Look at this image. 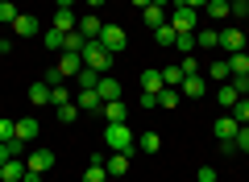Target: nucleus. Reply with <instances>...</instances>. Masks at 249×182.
Here are the masks:
<instances>
[{"label": "nucleus", "mask_w": 249, "mask_h": 182, "mask_svg": "<svg viewBox=\"0 0 249 182\" xmlns=\"http://www.w3.org/2000/svg\"><path fill=\"white\" fill-rule=\"evenodd\" d=\"M104 145L112 149V153H129V157H133V129H129V120L108 124V129H104Z\"/></svg>", "instance_id": "obj_1"}, {"label": "nucleus", "mask_w": 249, "mask_h": 182, "mask_svg": "<svg viewBox=\"0 0 249 182\" xmlns=\"http://www.w3.org/2000/svg\"><path fill=\"white\" fill-rule=\"evenodd\" d=\"M112 62H116V58L104 50V46H100V37L83 46V66H91V70H100V75H108V66H112Z\"/></svg>", "instance_id": "obj_2"}, {"label": "nucleus", "mask_w": 249, "mask_h": 182, "mask_svg": "<svg viewBox=\"0 0 249 182\" xmlns=\"http://www.w3.org/2000/svg\"><path fill=\"white\" fill-rule=\"evenodd\" d=\"M100 46H104V50L116 58V54H124L129 37H124V29H121V25H108V21H104V29H100Z\"/></svg>", "instance_id": "obj_3"}, {"label": "nucleus", "mask_w": 249, "mask_h": 182, "mask_svg": "<svg viewBox=\"0 0 249 182\" xmlns=\"http://www.w3.org/2000/svg\"><path fill=\"white\" fill-rule=\"evenodd\" d=\"M170 25H175V33H191V29L199 25V9L175 4V9H170Z\"/></svg>", "instance_id": "obj_4"}, {"label": "nucleus", "mask_w": 249, "mask_h": 182, "mask_svg": "<svg viewBox=\"0 0 249 182\" xmlns=\"http://www.w3.org/2000/svg\"><path fill=\"white\" fill-rule=\"evenodd\" d=\"M212 132H216V141H220L224 149H232V141H237V132H241V120L237 116H220V120L212 124Z\"/></svg>", "instance_id": "obj_5"}, {"label": "nucleus", "mask_w": 249, "mask_h": 182, "mask_svg": "<svg viewBox=\"0 0 249 182\" xmlns=\"http://www.w3.org/2000/svg\"><path fill=\"white\" fill-rule=\"evenodd\" d=\"M96 96L104 99V104H112V99H121V96H124V87L116 83L112 75H100V83H96Z\"/></svg>", "instance_id": "obj_6"}, {"label": "nucleus", "mask_w": 249, "mask_h": 182, "mask_svg": "<svg viewBox=\"0 0 249 182\" xmlns=\"http://www.w3.org/2000/svg\"><path fill=\"white\" fill-rule=\"evenodd\" d=\"M13 33H17V37H37V33H42V21L29 17V13H17V21H13Z\"/></svg>", "instance_id": "obj_7"}, {"label": "nucleus", "mask_w": 249, "mask_h": 182, "mask_svg": "<svg viewBox=\"0 0 249 182\" xmlns=\"http://www.w3.org/2000/svg\"><path fill=\"white\" fill-rule=\"evenodd\" d=\"M178 96H187V99H199V96H208V83L199 75H187L183 83H178Z\"/></svg>", "instance_id": "obj_8"}, {"label": "nucleus", "mask_w": 249, "mask_h": 182, "mask_svg": "<svg viewBox=\"0 0 249 182\" xmlns=\"http://www.w3.org/2000/svg\"><path fill=\"white\" fill-rule=\"evenodd\" d=\"M25 178V157H9L0 165V182H21Z\"/></svg>", "instance_id": "obj_9"}, {"label": "nucleus", "mask_w": 249, "mask_h": 182, "mask_svg": "<svg viewBox=\"0 0 249 182\" xmlns=\"http://www.w3.org/2000/svg\"><path fill=\"white\" fill-rule=\"evenodd\" d=\"M79 70H83V54L62 50V58H58V75H62V79H71V75H79Z\"/></svg>", "instance_id": "obj_10"}, {"label": "nucleus", "mask_w": 249, "mask_h": 182, "mask_svg": "<svg viewBox=\"0 0 249 182\" xmlns=\"http://www.w3.org/2000/svg\"><path fill=\"white\" fill-rule=\"evenodd\" d=\"M75 29H79V33L88 37V42H96V37H100V29H104V21H100L96 13H83V17H79V25H75Z\"/></svg>", "instance_id": "obj_11"}, {"label": "nucleus", "mask_w": 249, "mask_h": 182, "mask_svg": "<svg viewBox=\"0 0 249 182\" xmlns=\"http://www.w3.org/2000/svg\"><path fill=\"white\" fill-rule=\"evenodd\" d=\"M220 46H224V54H241L245 50V33L241 29H220Z\"/></svg>", "instance_id": "obj_12"}, {"label": "nucleus", "mask_w": 249, "mask_h": 182, "mask_svg": "<svg viewBox=\"0 0 249 182\" xmlns=\"http://www.w3.org/2000/svg\"><path fill=\"white\" fill-rule=\"evenodd\" d=\"M25 165H29V170H37V174H46L54 165V153H50V149H34V153H25Z\"/></svg>", "instance_id": "obj_13"}, {"label": "nucleus", "mask_w": 249, "mask_h": 182, "mask_svg": "<svg viewBox=\"0 0 249 182\" xmlns=\"http://www.w3.org/2000/svg\"><path fill=\"white\" fill-rule=\"evenodd\" d=\"M75 108H79V112H100L104 99H100L96 91H75Z\"/></svg>", "instance_id": "obj_14"}, {"label": "nucleus", "mask_w": 249, "mask_h": 182, "mask_svg": "<svg viewBox=\"0 0 249 182\" xmlns=\"http://www.w3.org/2000/svg\"><path fill=\"white\" fill-rule=\"evenodd\" d=\"M100 112H104V120H108V124H121V120H129V108H124V99H112V104H104Z\"/></svg>", "instance_id": "obj_15"}, {"label": "nucleus", "mask_w": 249, "mask_h": 182, "mask_svg": "<svg viewBox=\"0 0 249 182\" xmlns=\"http://www.w3.org/2000/svg\"><path fill=\"white\" fill-rule=\"evenodd\" d=\"M204 13H208L212 21H224V17H232V0H208Z\"/></svg>", "instance_id": "obj_16"}, {"label": "nucleus", "mask_w": 249, "mask_h": 182, "mask_svg": "<svg viewBox=\"0 0 249 182\" xmlns=\"http://www.w3.org/2000/svg\"><path fill=\"white\" fill-rule=\"evenodd\" d=\"M216 99H220V108H224V112H232V108H237V87H232V83H220V87H216Z\"/></svg>", "instance_id": "obj_17"}, {"label": "nucleus", "mask_w": 249, "mask_h": 182, "mask_svg": "<svg viewBox=\"0 0 249 182\" xmlns=\"http://www.w3.org/2000/svg\"><path fill=\"white\" fill-rule=\"evenodd\" d=\"M37 132H42V124H37L34 116H25V120H17V141H37Z\"/></svg>", "instance_id": "obj_18"}, {"label": "nucleus", "mask_w": 249, "mask_h": 182, "mask_svg": "<svg viewBox=\"0 0 249 182\" xmlns=\"http://www.w3.org/2000/svg\"><path fill=\"white\" fill-rule=\"evenodd\" d=\"M104 170H108V178H121V174L129 170V153H112V157L104 162Z\"/></svg>", "instance_id": "obj_19"}, {"label": "nucleus", "mask_w": 249, "mask_h": 182, "mask_svg": "<svg viewBox=\"0 0 249 182\" xmlns=\"http://www.w3.org/2000/svg\"><path fill=\"white\" fill-rule=\"evenodd\" d=\"M96 83H100V70H91V66H83L79 75H75V87H79V91H96Z\"/></svg>", "instance_id": "obj_20"}, {"label": "nucleus", "mask_w": 249, "mask_h": 182, "mask_svg": "<svg viewBox=\"0 0 249 182\" xmlns=\"http://www.w3.org/2000/svg\"><path fill=\"white\" fill-rule=\"evenodd\" d=\"M142 17H145V25L150 29H158V25H166V9H162V4H150V9H142Z\"/></svg>", "instance_id": "obj_21"}, {"label": "nucleus", "mask_w": 249, "mask_h": 182, "mask_svg": "<svg viewBox=\"0 0 249 182\" xmlns=\"http://www.w3.org/2000/svg\"><path fill=\"white\" fill-rule=\"evenodd\" d=\"M75 25H79V17H75L71 9H58V13H54V29H62V33H71Z\"/></svg>", "instance_id": "obj_22"}, {"label": "nucleus", "mask_w": 249, "mask_h": 182, "mask_svg": "<svg viewBox=\"0 0 249 182\" xmlns=\"http://www.w3.org/2000/svg\"><path fill=\"white\" fill-rule=\"evenodd\" d=\"M196 46H199V50H216V46H220V29H199Z\"/></svg>", "instance_id": "obj_23"}, {"label": "nucleus", "mask_w": 249, "mask_h": 182, "mask_svg": "<svg viewBox=\"0 0 249 182\" xmlns=\"http://www.w3.org/2000/svg\"><path fill=\"white\" fill-rule=\"evenodd\" d=\"M208 79H216V83H229L232 70H229V58H216L212 66H208Z\"/></svg>", "instance_id": "obj_24"}, {"label": "nucleus", "mask_w": 249, "mask_h": 182, "mask_svg": "<svg viewBox=\"0 0 249 182\" xmlns=\"http://www.w3.org/2000/svg\"><path fill=\"white\" fill-rule=\"evenodd\" d=\"M162 87H166V83H162V70H142V91H162Z\"/></svg>", "instance_id": "obj_25"}, {"label": "nucleus", "mask_w": 249, "mask_h": 182, "mask_svg": "<svg viewBox=\"0 0 249 182\" xmlns=\"http://www.w3.org/2000/svg\"><path fill=\"white\" fill-rule=\"evenodd\" d=\"M83 182H108V170H104V162H100V157H91V165L83 170Z\"/></svg>", "instance_id": "obj_26"}, {"label": "nucleus", "mask_w": 249, "mask_h": 182, "mask_svg": "<svg viewBox=\"0 0 249 182\" xmlns=\"http://www.w3.org/2000/svg\"><path fill=\"white\" fill-rule=\"evenodd\" d=\"M29 104H50V83H46V79L29 87Z\"/></svg>", "instance_id": "obj_27"}, {"label": "nucleus", "mask_w": 249, "mask_h": 182, "mask_svg": "<svg viewBox=\"0 0 249 182\" xmlns=\"http://www.w3.org/2000/svg\"><path fill=\"white\" fill-rule=\"evenodd\" d=\"M42 42H46V50H62V42H67V33H62V29H46V33H42Z\"/></svg>", "instance_id": "obj_28"}, {"label": "nucleus", "mask_w": 249, "mask_h": 182, "mask_svg": "<svg viewBox=\"0 0 249 182\" xmlns=\"http://www.w3.org/2000/svg\"><path fill=\"white\" fill-rule=\"evenodd\" d=\"M137 149H142V153H158V149H162V137H158V132H142Z\"/></svg>", "instance_id": "obj_29"}, {"label": "nucleus", "mask_w": 249, "mask_h": 182, "mask_svg": "<svg viewBox=\"0 0 249 182\" xmlns=\"http://www.w3.org/2000/svg\"><path fill=\"white\" fill-rule=\"evenodd\" d=\"M229 70L232 75H249V54L241 50V54H229Z\"/></svg>", "instance_id": "obj_30"}, {"label": "nucleus", "mask_w": 249, "mask_h": 182, "mask_svg": "<svg viewBox=\"0 0 249 182\" xmlns=\"http://www.w3.org/2000/svg\"><path fill=\"white\" fill-rule=\"evenodd\" d=\"M178 99H183V96H178V87H162V91H158V108H175Z\"/></svg>", "instance_id": "obj_31"}, {"label": "nucleus", "mask_w": 249, "mask_h": 182, "mask_svg": "<svg viewBox=\"0 0 249 182\" xmlns=\"http://www.w3.org/2000/svg\"><path fill=\"white\" fill-rule=\"evenodd\" d=\"M183 66H162V83H166V87H178V83H183Z\"/></svg>", "instance_id": "obj_32"}, {"label": "nucleus", "mask_w": 249, "mask_h": 182, "mask_svg": "<svg viewBox=\"0 0 249 182\" xmlns=\"http://www.w3.org/2000/svg\"><path fill=\"white\" fill-rule=\"evenodd\" d=\"M154 37H158V46H175V25H170V21H166V25H158V29H154Z\"/></svg>", "instance_id": "obj_33"}, {"label": "nucleus", "mask_w": 249, "mask_h": 182, "mask_svg": "<svg viewBox=\"0 0 249 182\" xmlns=\"http://www.w3.org/2000/svg\"><path fill=\"white\" fill-rule=\"evenodd\" d=\"M17 21V4L13 0H0V25H13Z\"/></svg>", "instance_id": "obj_34"}, {"label": "nucleus", "mask_w": 249, "mask_h": 182, "mask_svg": "<svg viewBox=\"0 0 249 182\" xmlns=\"http://www.w3.org/2000/svg\"><path fill=\"white\" fill-rule=\"evenodd\" d=\"M50 104H54V108L71 104V91H67V87H50Z\"/></svg>", "instance_id": "obj_35"}, {"label": "nucleus", "mask_w": 249, "mask_h": 182, "mask_svg": "<svg viewBox=\"0 0 249 182\" xmlns=\"http://www.w3.org/2000/svg\"><path fill=\"white\" fill-rule=\"evenodd\" d=\"M0 141H17V120H4L0 116Z\"/></svg>", "instance_id": "obj_36"}, {"label": "nucleus", "mask_w": 249, "mask_h": 182, "mask_svg": "<svg viewBox=\"0 0 249 182\" xmlns=\"http://www.w3.org/2000/svg\"><path fill=\"white\" fill-rule=\"evenodd\" d=\"M232 149H237V153H249V124H241V132H237V141H232Z\"/></svg>", "instance_id": "obj_37"}, {"label": "nucleus", "mask_w": 249, "mask_h": 182, "mask_svg": "<svg viewBox=\"0 0 249 182\" xmlns=\"http://www.w3.org/2000/svg\"><path fill=\"white\" fill-rule=\"evenodd\" d=\"M229 83L237 87V96H241V99H249V75H232Z\"/></svg>", "instance_id": "obj_38"}, {"label": "nucleus", "mask_w": 249, "mask_h": 182, "mask_svg": "<svg viewBox=\"0 0 249 182\" xmlns=\"http://www.w3.org/2000/svg\"><path fill=\"white\" fill-rule=\"evenodd\" d=\"M191 46H196V37H191V33H178L175 37V50L178 54H191Z\"/></svg>", "instance_id": "obj_39"}, {"label": "nucleus", "mask_w": 249, "mask_h": 182, "mask_svg": "<svg viewBox=\"0 0 249 182\" xmlns=\"http://www.w3.org/2000/svg\"><path fill=\"white\" fill-rule=\"evenodd\" d=\"M75 116H79V108H75V104H62V108H58V120H62V124H71Z\"/></svg>", "instance_id": "obj_40"}, {"label": "nucleus", "mask_w": 249, "mask_h": 182, "mask_svg": "<svg viewBox=\"0 0 249 182\" xmlns=\"http://www.w3.org/2000/svg\"><path fill=\"white\" fill-rule=\"evenodd\" d=\"M232 116H237L241 124H249V99H237V108H232Z\"/></svg>", "instance_id": "obj_41"}, {"label": "nucleus", "mask_w": 249, "mask_h": 182, "mask_svg": "<svg viewBox=\"0 0 249 182\" xmlns=\"http://www.w3.org/2000/svg\"><path fill=\"white\" fill-rule=\"evenodd\" d=\"M196 182H216V165H199V170H196Z\"/></svg>", "instance_id": "obj_42"}, {"label": "nucleus", "mask_w": 249, "mask_h": 182, "mask_svg": "<svg viewBox=\"0 0 249 182\" xmlns=\"http://www.w3.org/2000/svg\"><path fill=\"white\" fill-rule=\"evenodd\" d=\"M178 66H183V75H199V62L191 58V54H183V62H178Z\"/></svg>", "instance_id": "obj_43"}, {"label": "nucleus", "mask_w": 249, "mask_h": 182, "mask_svg": "<svg viewBox=\"0 0 249 182\" xmlns=\"http://www.w3.org/2000/svg\"><path fill=\"white\" fill-rule=\"evenodd\" d=\"M232 17H249V0H232Z\"/></svg>", "instance_id": "obj_44"}, {"label": "nucleus", "mask_w": 249, "mask_h": 182, "mask_svg": "<svg viewBox=\"0 0 249 182\" xmlns=\"http://www.w3.org/2000/svg\"><path fill=\"white\" fill-rule=\"evenodd\" d=\"M142 108H158V91H142Z\"/></svg>", "instance_id": "obj_45"}, {"label": "nucleus", "mask_w": 249, "mask_h": 182, "mask_svg": "<svg viewBox=\"0 0 249 182\" xmlns=\"http://www.w3.org/2000/svg\"><path fill=\"white\" fill-rule=\"evenodd\" d=\"M46 83H50V87H62V75H58V66H50V70H46Z\"/></svg>", "instance_id": "obj_46"}, {"label": "nucleus", "mask_w": 249, "mask_h": 182, "mask_svg": "<svg viewBox=\"0 0 249 182\" xmlns=\"http://www.w3.org/2000/svg\"><path fill=\"white\" fill-rule=\"evenodd\" d=\"M21 182H42V174H37V170H29V165H25V178H21Z\"/></svg>", "instance_id": "obj_47"}, {"label": "nucleus", "mask_w": 249, "mask_h": 182, "mask_svg": "<svg viewBox=\"0 0 249 182\" xmlns=\"http://www.w3.org/2000/svg\"><path fill=\"white\" fill-rule=\"evenodd\" d=\"M178 4H187V9H204L208 0H178Z\"/></svg>", "instance_id": "obj_48"}, {"label": "nucleus", "mask_w": 249, "mask_h": 182, "mask_svg": "<svg viewBox=\"0 0 249 182\" xmlns=\"http://www.w3.org/2000/svg\"><path fill=\"white\" fill-rule=\"evenodd\" d=\"M83 4H88V13H96L100 4H104V0H83Z\"/></svg>", "instance_id": "obj_49"}, {"label": "nucleus", "mask_w": 249, "mask_h": 182, "mask_svg": "<svg viewBox=\"0 0 249 182\" xmlns=\"http://www.w3.org/2000/svg\"><path fill=\"white\" fill-rule=\"evenodd\" d=\"M133 4H137V9H150V4H154V0H133Z\"/></svg>", "instance_id": "obj_50"}, {"label": "nucleus", "mask_w": 249, "mask_h": 182, "mask_svg": "<svg viewBox=\"0 0 249 182\" xmlns=\"http://www.w3.org/2000/svg\"><path fill=\"white\" fill-rule=\"evenodd\" d=\"M71 4H75V0H58V9H71Z\"/></svg>", "instance_id": "obj_51"}, {"label": "nucleus", "mask_w": 249, "mask_h": 182, "mask_svg": "<svg viewBox=\"0 0 249 182\" xmlns=\"http://www.w3.org/2000/svg\"><path fill=\"white\" fill-rule=\"evenodd\" d=\"M0 54H4V42H0Z\"/></svg>", "instance_id": "obj_52"}, {"label": "nucleus", "mask_w": 249, "mask_h": 182, "mask_svg": "<svg viewBox=\"0 0 249 182\" xmlns=\"http://www.w3.org/2000/svg\"><path fill=\"white\" fill-rule=\"evenodd\" d=\"M216 182H220V178H216Z\"/></svg>", "instance_id": "obj_53"}, {"label": "nucleus", "mask_w": 249, "mask_h": 182, "mask_svg": "<svg viewBox=\"0 0 249 182\" xmlns=\"http://www.w3.org/2000/svg\"><path fill=\"white\" fill-rule=\"evenodd\" d=\"M175 4H178V0H175Z\"/></svg>", "instance_id": "obj_54"}]
</instances>
